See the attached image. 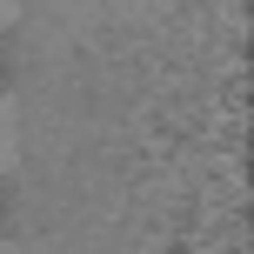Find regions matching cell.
Here are the masks:
<instances>
[{
  "label": "cell",
  "instance_id": "6da1fadb",
  "mask_svg": "<svg viewBox=\"0 0 254 254\" xmlns=\"http://www.w3.org/2000/svg\"><path fill=\"white\" fill-rule=\"evenodd\" d=\"M20 161V114H13V101H0V174Z\"/></svg>",
  "mask_w": 254,
  "mask_h": 254
},
{
  "label": "cell",
  "instance_id": "7a4b0ae2",
  "mask_svg": "<svg viewBox=\"0 0 254 254\" xmlns=\"http://www.w3.org/2000/svg\"><path fill=\"white\" fill-rule=\"evenodd\" d=\"M13 13H20V0H0V27H7V20H13Z\"/></svg>",
  "mask_w": 254,
  "mask_h": 254
},
{
  "label": "cell",
  "instance_id": "3957f363",
  "mask_svg": "<svg viewBox=\"0 0 254 254\" xmlns=\"http://www.w3.org/2000/svg\"><path fill=\"white\" fill-rule=\"evenodd\" d=\"M0 254H13V248H7V241H0Z\"/></svg>",
  "mask_w": 254,
  "mask_h": 254
}]
</instances>
